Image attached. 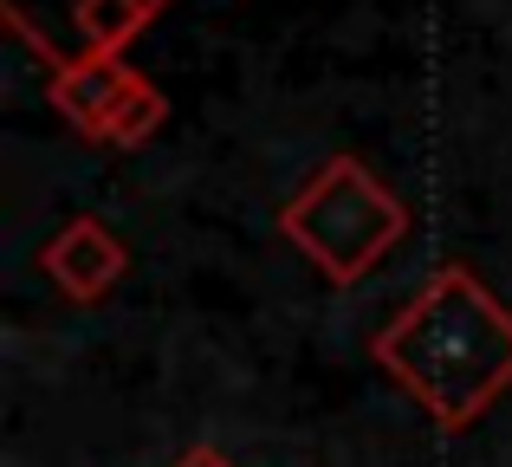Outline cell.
Wrapping results in <instances>:
<instances>
[{
    "label": "cell",
    "instance_id": "cell-4",
    "mask_svg": "<svg viewBox=\"0 0 512 467\" xmlns=\"http://www.w3.org/2000/svg\"><path fill=\"white\" fill-rule=\"evenodd\" d=\"M39 266H46V279L72 305H91L130 273V247H124V234L104 228L98 215H72L46 247H39Z\"/></svg>",
    "mask_w": 512,
    "mask_h": 467
},
{
    "label": "cell",
    "instance_id": "cell-1",
    "mask_svg": "<svg viewBox=\"0 0 512 467\" xmlns=\"http://www.w3.org/2000/svg\"><path fill=\"white\" fill-rule=\"evenodd\" d=\"M370 357L435 429L461 435L512 390V312L474 266L448 260L370 338Z\"/></svg>",
    "mask_w": 512,
    "mask_h": 467
},
{
    "label": "cell",
    "instance_id": "cell-5",
    "mask_svg": "<svg viewBox=\"0 0 512 467\" xmlns=\"http://www.w3.org/2000/svg\"><path fill=\"white\" fill-rule=\"evenodd\" d=\"M156 13H163V0H72V26L85 52H124Z\"/></svg>",
    "mask_w": 512,
    "mask_h": 467
},
{
    "label": "cell",
    "instance_id": "cell-7",
    "mask_svg": "<svg viewBox=\"0 0 512 467\" xmlns=\"http://www.w3.org/2000/svg\"><path fill=\"white\" fill-rule=\"evenodd\" d=\"M169 467H240L234 455H221V448H208V442H201V448H188V455H175Z\"/></svg>",
    "mask_w": 512,
    "mask_h": 467
},
{
    "label": "cell",
    "instance_id": "cell-3",
    "mask_svg": "<svg viewBox=\"0 0 512 467\" xmlns=\"http://www.w3.org/2000/svg\"><path fill=\"white\" fill-rule=\"evenodd\" d=\"M130 85H137V65H130L124 52H65V59L46 72L52 111H59L78 137H91V143L111 137Z\"/></svg>",
    "mask_w": 512,
    "mask_h": 467
},
{
    "label": "cell",
    "instance_id": "cell-2",
    "mask_svg": "<svg viewBox=\"0 0 512 467\" xmlns=\"http://www.w3.org/2000/svg\"><path fill=\"white\" fill-rule=\"evenodd\" d=\"M279 234L331 279V286H357L383 253L409 234V208L402 195L376 176L363 156H331L286 208H279Z\"/></svg>",
    "mask_w": 512,
    "mask_h": 467
},
{
    "label": "cell",
    "instance_id": "cell-6",
    "mask_svg": "<svg viewBox=\"0 0 512 467\" xmlns=\"http://www.w3.org/2000/svg\"><path fill=\"white\" fill-rule=\"evenodd\" d=\"M163 117H169V98L156 91V78H143L137 72V85H130V98H124V111H117V124H111V150H143V143L163 130Z\"/></svg>",
    "mask_w": 512,
    "mask_h": 467
}]
</instances>
